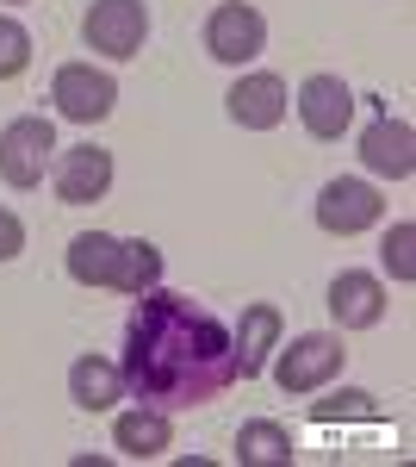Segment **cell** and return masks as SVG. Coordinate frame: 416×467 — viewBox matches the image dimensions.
I'll use <instances>...</instances> for the list:
<instances>
[{
    "label": "cell",
    "mask_w": 416,
    "mask_h": 467,
    "mask_svg": "<svg viewBox=\"0 0 416 467\" xmlns=\"http://www.w3.org/2000/svg\"><path fill=\"white\" fill-rule=\"evenodd\" d=\"M125 387L156 411H193L211 405L237 380V343L206 306L180 293H137V312L125 324Z\"/></svg>",
    "instance_id": "obj_1"
},
{
    "label": "cell",
    "mask_w": 416,
    "mask_h": 467,
    "mask_svg": "<svg viewBox=\"0 0 416 467\" xmlns=\"http://www.w3.org/2000/svg\"><path fill=\"white\" fill-rule=\"evenodd\" d=\"M342 337H330V330H311V337H292L286 349H279L274 361V380H279V393H317L323 380H336L342 374Z\"/></svg>",
    "instance_id": "obj_2"
},
{
    "label": "cell",
    "mask_w": 416,
    "mask_h": 467,
    "mask_svg": "<svg viewBox=\"0 0 416 467\" xmlns=\"http://www.w3.org/2000/svg\"><path fill=\"white\" fill-rule=\"evenodd\" d=\"M56 162V125L50 119H13L0 131V181L6 187H37Z\"/></svg>",
    "instance_id": "obj_3"
},
{
    "label": "cell",
    "mask_w": 416,
    "mask_h": 467,
    "mask_svg": "<svg viewBox=\"0 0 416 467\" xmlns=\"http://www.w3.org/2000/svg\"><path fill=\"white\" fill-rule=\"evenodd\" d=\"M50 100L75 125H100L106 112H112V100H118V81L106 69H94V63H63L56 81H50Z\"/></svg>",
    "instance_id": "obj_4"
},
{
    "label": "cell",
    "mask_w": 416,
    "mask_h": 467,
    "mask_svg": "<svg viewBox=\"0 0 416 467\" xmlns=\"http://www.w3.org/2000/svg\"><path fill=\"white\" fill-rule=\"evenodd\" d=\"M143 32H149V6L143 0H94V13H87V50H100L112 63L137 57Z\"/></svg>",
    "instance_id": "obj_5"
},
{
    "label": "cell",
    "mask_w": 416,
    "mask_h": 467,
    "mask_svg": "<svg viewBox=\"0 0 416 467\" xmlns=\"http://www.w3.org/2000/svg\"><path fill=\"white\" fill-rule=\"evenodd\" d=\"M261 44H268V19L243 0H224L206 19V50L218 63H249V57H261Z\"/></svg>",
    "instance_id": "obj_6"
},
{
    "label": "cell",
    "mask_w": 416,
    "mask_h": 467,
    "mask_svg": "<svg viewBox=\"0 0 416 467\" xmlns=\"http://www.w3.org/2000/svg\"><path fill=\"white\" fill-rule=\"evenodd\" d=\"M380 213H385V200L367 181H330V187L317 193V224H323L330 237H354V231L380 224Z\"/></svg>",
    "instance_id": "obj_7"
},
{
    "label": "cell",
    "mask_w": 416,
    "mask_h": 467,
    "mask_svg": "<svg viewBox=\"0 0 416 467\" xmlns=\"http://www.w3.org/2000/svg\"><path fill=\"white\" fill-rule=\"evenodd\" d=\"M360 162H367L373 175H385V181H411L416 175V131L404 125V119L380 112V119L360 131Z\"/></svg>",
    "instance_id": "obj_8"
},
{
    "label": "cell",
    "mask_w": 416,
    "mask_h": 467,
    "mask_svg": "<svg viewBox=\"0 0 416 467\" xmlns=\"http://www.w3.org/2000/svg\"><path fill=\"white\" fill-rule=\"evenodd\" d=\"M299 119H305V131L311 138H342L348 119H354V94H348L342 75H311L305 88H299Z\"/></svg>",
    "instance_id": "obj_9"
},
{
    "label": "cell",
    "mask_w": 416,
    "mask_h": 467,
    "mask_svg": "<svg viewBox=\"0 0 416 467\" xmlns=\"http://www.w3.org/2000/svg\"><path fill=\"white\" fill-rule=\"evenodd\" d=\"M112 187V156L94 144H75L56 156V200L63 206H87V200H106Z\"/></svg>",
    "instance_id": "obj_10"
},
{
    "label": "cell",
    "mask_w": 416,
    "mask_h": 467,
    "mask_svg": "<svg viewBox=\"0 0 416 467\" xmlns=\"http://www.w3.org/2000/svg\"><path fill=\"white\" fill-rule=\"evenodd\" d=\"M286 81L279 75H243L237 88H230V119L243 125V131H274L279 119H286Z\"/></svg>",
    "instance_id": "obj_11"
},
{
    "label": "cell",
    "mask_w": 416,
    "mask_h": 467,
    "mask_svg": "<svg viewBox=\"0 0 416 467\" xmlns=\"http://www.w3.org/2000/svg\"><path fill=\"white\" fill-rule=\"evenodd\" d=\"M330 318L342 324V330H373V324L385 318V287L373 281V275H336L330 281Z\"/></svg>",
    "instance_id": "obj_12"
},
{
    "label": "cell",
    "mask_w": 416,
    "mask_h": 467,
    "mask_svg": "<svg viewBox=\"0 0 416 467\" xmlns=\"http://www.w3.org/2000/svg\"><path fill=\"white\" fill-rule=\"evenodd\" d=\"M237 380H255L268 374V361L279 349V312L274 306H243V324H237Z\"/></svg>",
    "instance_id": "obj_13"
},
{
    "label": "cell",
    "mask_w": 416,
    "mask_h": 467,
    "mask_svg": "<svg viewBox=\"0 0 416 467\" xmlns=\"http://www.w3.org/2000/svg\"><path fill=\"white\" fill-rule=\"evenodd\" d=\"M112 442H118V455H131V462H156V455H162V449L174 442L168 411H156V405H137V411H125V418L112 424Z\"/></svg>",
    "instance_id": "obj_14"
},
{
    "label": "cell",
    "mask_w": 416,
    "mask_h": 467,
    "mask_svg": "<svg viewBox=\"0 0 416 467\" xmlns=\"http://www.w3.org/2000/svg\"><path fill=\"white\" fill-rule=\"evenodd\" d=\"M125 393V374H118V361H100V356H81L69 368V399L81 411H112Z\"/></svg>",
    "instance_id": "obj_15"
},
{
    "label": "cell",
    "mask_w": 416,
    "mask_h": 467,
    "mask_svg": "<svg viewBox=\"0 0 416 467\" xmlns=\"http://www.w3.org/2000/svg\"><path fill=\"white\" fill-rule=\"evenodd\" d=\"M118 237H106V231H81L69 244V275L81 287H112L118 281Z\"/></svg>",
    "instance_id": "obj_16"
},
{
    "label": "cell",
    "mask_w": 416,
    "mask_h": 467,
    "mask_svg": "<svg viewBox=\"0 0 416 467\" xmlns=\"http://www.w3.org/2000/svg\"><path fill=\"white\" fill-rule=\"evenodd\" d=\"M237 462L243 467H292V436L279 431V424H243L237 431Z\"/></svg>",
    "instance_id": "obj_17"
},
{
    "label": "cell",
    "mask_w": 416,
    "mask_h": 467,
    "mask_svg": "<svg viewBox=\"0 0 416 467\" xmlns=\"http://www.w3.org/2000/svg\"><path fill=\"white\" fill-rule=\"evenodd\" d=\"M156 281H162V250L143 244V237H137V244H125V250H118V281H112V287L137 299V293H149Z\"/></svg>",
    "instance_id": "obj_18"
},
{
    "label": "cell",
    "mask_w": 416,
    "mask_h": 467,
    "mask_svg": "<svg viewBox=\"0 0 416 467\" xmlns=\"http://www.w3.org/2000/svg\"><path fill=\"white\" fill-rule=\"evenodd\" d=\"M385 268H391V281H416V224H391V237H385Z\"/></svg>",
    "instance_id": "obj_19"
},
{
    "label": "cell",
    "mask_w": 416,
    "mask_h": 467,
    "mask_svg": "<svg viewBox=\"0 0 416 467\" xmlns=\"http://www.w3.org/2000/svg\"><path fill=\"white\" fill-rule=\"evenodd\" d=\"M32 63V37L19 19H0V81H13V75H25Z\"/></svg>",
    "instance_id": "obj_20"
},
{
    "label": "cell",
    "mask_w": 416,
    "mask_h": 467,
    "mask_svg": "<svg viewBox=\"0 0 416 467\" xmlns=\"http://www.w3.org/2000/svg\"><path fill=\"white\" fill-rule=\"evenodd\" d=\"M19 250H25V224H19V218L0 206V262H13Z\"/></svg>",
    "instance_id": "obj_21"
}]
</instances>
